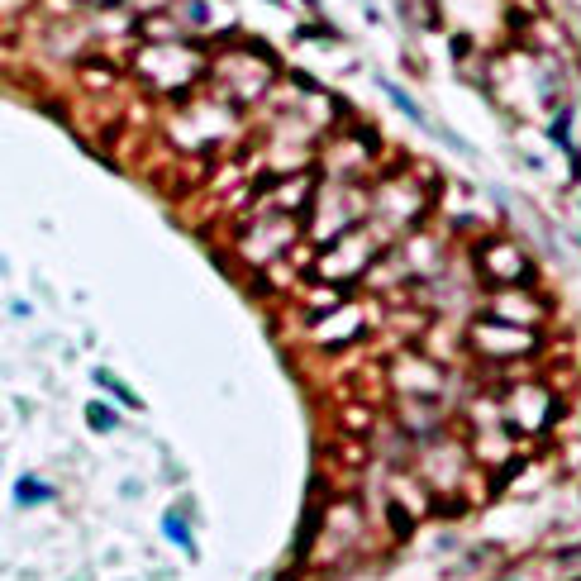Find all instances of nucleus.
Wrapping results in <instances>:
<instances>
[{"instance_id":"1","label":"nucleus","mask_w":581,"mask_h":581,"mask_svg":"<svg viewBox=\"0 0 581 581\" xmlns=\"http://www.w3.org/2000/svg\"><path fill=\"white\" fill-rule=\"evenodd\" d=\"M91 424H96V429H110V424H114V415H110V410H91Z\"/></svg>"}]
</instances>
